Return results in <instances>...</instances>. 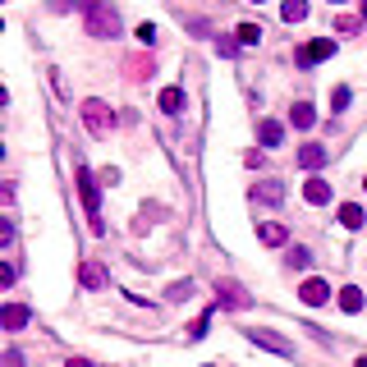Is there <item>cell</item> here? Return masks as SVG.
<instances>
[{"mask_svg": "<svg viewBox=\"0 0 367 367\" xmlns=\"http://www.w3.org/2000/svg\"><path fill=\"white\" fill-rule=\"evenodd\" d=\"M83 28L88 37H120V14L106 0H83Z\"/></svg>", "mask_w": 367, "mask_h": 367, "instance_id": "1", "label": "cell"}, {"mask_svg": "<svg viewBox=\"0 0 367 367\" xmlns=\"http://www.w3.org/2000/svg\"><path fill=\"white\" fill-rule=\"evenodd\" d=\"M78 115H83V129H88L92 138H106V134L115 129V111H111L101 97H88L83 106H78Z\"/></svg>", "mask_w": 367, "mask_h": 367, "instance_id": "2", "label": "cell"}, {"mask_svg": "<svg viewBox=\"0 0 367 367\" xmlns=\"http://www.w3.org/2000/svg\"><path fill=\"white\" fill-rule=\"evenodd\" d=\"M74 179H78V198H83V207H88L92 234H106V225H101V193H97V179H92V170H88V166H78Z\"/></svg>", "mask_w": 367, "mask_h": 367, "instance_id": "3", "label": "cell"}, {"mask_svg": "<svg viewBox=\"0 0 367 367\" xmlns=\"http://www.w3.org/2000/svg\"><path fill=\"white\" fill-rule=\"evenodd\" d=\"M331 56H335V42H331V37H317V42H308V46L294 51V65L312 69V65H322V60H331Z\"/></svg>", "mask_w": 367, "mask_h": 367, "instance_id": "4", "label": "cell"}, {"mask_svg": "<svg viewBox=\"0 0 367 367\" xmlns=\"http://www.w3.org/2000/svg\"><path fill=\"white\" fill-rule=\"evenodd\" d=\"M216 299H221V308H230V312H244L248 303V290L244 285H234V280H216Z\"/></svg>", "mask_w": 367, "mask_h": 367, "instance_id": "5", "label": "cell"}, {"mask_svg": "<svg viewBox=\"0 0 367 367\" xmlns=\"http://www.w3.org/2000/svg\"><path fill=\"white\" fill-rule=\"evenodd\" d=\"M248 340L262 345V349H271V354H280V358H294V345L285 340V335H276V331H248Z\"/></svg>", "mask_w": 367, "mask_h": 367, "instance_id": "6", "label": "cell"}, {"mask_svg": "<svg viewBox=\"0 0 367 367\" xmlns=\"http://www.w3.org/2000/svg\"><path fill=\"white\" fill-rule=\"evenodd\" d=\"M326 299H331V285H326V280L312 276V280H303V285H299V303H308V308H322Z\"/></svg>", "mask_w": 367, "mask_h": 367, "instance_id": "7", "label": "cell"}, {"mask_svg": "<svg viewBox=\"0 0 367 367\" xmlns=\"http://www.w3.org/2000/svg\"><path fill=\"white\" fill-rule=\"evenodd\" d=\"M28 317H33V312L23 308V303H5V312H0V326H5V331H23V326H28Z\"/></svg>", "mask_w": 367, "mask_h": 367, "instance_id": "8", "label": "cell"}, {"mask_svg": "<svg viewBox=\"0 0 367 367\" xmlns=\"http://www.w3.org/2000/svg\"><path fill=\"white\" fill-rule=\"evenodd\" d=\"M257 143H262V147H280V143H285V124H280V120H262V124H257Z\"/></svg>", "mask_w": 367, "mask_h": 367, "instance_id": "9", "label": "cell"}, {"mask_svg": "<svg viewBox=\"0 0 367 367\" xmlns=\"http://www.w3.org/2000/svg\"><path fill=\"white\" fill-rule=\"evenodd\" d=\"M299 166H303V170H322V166H326V147H322V143L299 147Z\"/></svg>", "mask_w": 367, "mask_h": 367, "instance_id": "10", "label": "cell"}, {"mask_svg": "<svg viewBox=\"0 0 367 367\" xmlns=\"http://www.w3.org/2000/svg\"><path fill=\"white\" fill-rule=\"evenodd\" d=\"M303 198H308L312 207H326V202H331V184H326V179H308V184H303Z\"/></svg>", "mask_w": 367, "mask_h": 367, "instance_id": "11", "label": "cell"}, {"mask_svg": "<svg viewBox=\"0 0 367 367\" xmlns=\"http://www.w3.org/2000/svg\"><path fill=\"white\" fill-rule=\"evenodd\" d=\"M257 239H262L267 248H280L285 239H290V230H285V225H276V221H267V225H257Z\"/></svg>", "mask_w": 367, "mask_h": 367, "instance_id": "12", "label": "cell"}, {"mask_svg": "<svg viewBox=\"0 0 367 367\" xmlns=\"http://www.w3.org/2000/svg\"><path fill=\"white\" fill-rule=\"evenodd\" d=\"M253 198L262 202V207H280V198H285V189H280L276 179H267V184H257V189H253Z\"/></svg>", "mask_w": 367, "mask_h": 367, "instance_id": "13", "label": "cell"}, {"mask_svg": "<svg viewBox=\"0 0 367 367\" xmlns=\"http://www.w3.org/2000/svg\"><path fill=\"white\" fill-rule=\"evenodd\" d=\"M78 280H83V290H101V285H106V271H101L97 262H83V267H78Z\"/></svg>", "mask_w": 367, "mask_h": 367, "instance_id": "14", "label": "cell"}, {"mask_svg": "<svg viewBox=\"0 0 367 367\" xmlns=\"http://www.w3.org/2000/svg\"><path fill=\"white\" fill-rule=\"evenodd\" d=\"M290 120H294V129H312V120H317L312 101H294V106H290Z\"/></svg>", "mask_w": 367, "mask_h": 367, "instance_id": "15", "label": "cell"}, {"mask_svg": "<svg viewBox=\"0 0 367 367\" xmlns=\"http://www.w3.org/2000/svg\"><path fill=\"white\" fill-rule=\"evenodd\" d=\"M363 221H367V212L358 202H345V207H340V225H345V230H363Z\"/></svg>", "mask_w": 367, "mask_h": 367, "instance_id": "16", "label": "cell"}, {"mask_svg": "<svg viewBox=\"0 0 367 367\" xmlns=\"http://www.w3.org/2000/svg\"><path fill=\"white\" fill-rule=\"evenodd\" d=\"M280 19L285 23H303L308 19V0H280Z\"/></svg>", "mask_w": 367, "mask_h": 367, "instance_id": "17", "label": "cell"}, {"mask_svg": "<svg viewBox=\"0 0 367 367\" xmlns=\"http://www.w3.org/2000/svg\"><path fill=\"white\" fill-rule=\"evenodd\" d=\"M340 312H363V290H358V285H345V290H340Z\"/></svg>", "mask_w": 367, "mask_h": 367, "instance_id": "18", "label": "cell"}, {"mask_svg": "<svg viewBox=\"0 0 367 367\" xmlns=\"http://www.w3.org/2000/svg\"><path fill=\"white\" fill-rule=\"evenodd\" d=\"M161 111H166V115L184 111V88H166V92H161Z\"/></svg>", "mask_w": 367, "mask_h": 367, "instance_id": "19", "label": "cell"}, {"mask_svg": "<svg viewBox=\"0 0 367 367\" xmlns=\"http://www.w3.org/2000/svg\"><path fill=\"white\" fill-rule=\"evenodd\" d=\"M234 37H239L244 46H257V42H262V28H257V23H239V33H234Z\"/></svg>", "mask_w": 367, "mask_h": 367, "instance_id": "20", "label": "cell"}, {"mask_svg": "<svg viewBox=\"0 0 367 367\" xmlns=\"http://www.w3.org/2000/svg\"><path fill=\"white\" fill-rule=\"evenodd\" d=\"M239 46H244L239 37H216V51H221L225 60H230V56H239Z\"/></svg>", "mask_w": 367, "mask_h": 367, "instance_id": "21", "label": "cell"}, {"mask_svg": "<svg viewBox=\"0 0 367 367\" xmlns=\"http://www.w3.org/2000/svg\"><path fill=\"white\" fill-rule=\"evenodd\" d=\"M335 28H340V37H354L358 33V19H354V14H340V19H335Z\"/></svg>", "mask_w": 367, "mask_h": 367, "instance_id": "22", "label": "cell"}, {"mask_svg": "<svg viewBox=\"0 0 367 367\" xmlns=\"http://www.w3.org/2000/svg\"><path fill=\"white\" fill-rule=\"evenodd\" d=\"M129 74H134V78H152L156 65H152V60H134V65H129Z\"/></svg>", "mask_w": 367, "mask_h": 367, "instance_id": "23", "label": "cell"}, {"mask_svg": "<svg viewBox=\"0 0 367 367\" xmlns=\"http://www.w3.org/2000/svg\"><path fill=\"white\" fill-rule=\"evenodd\" d=\"M207 326H212V312H202L198 322L189 326V335H193V340H202V335H207Z\"/></svg>", "mask_w": 367, "mask_h": 367, "instance_id": "24", "label": "cell"}, {"mask_svg": "<svg viewBox=\"0 0 367 367\" xmlns=\"http://www.w3.org/2000/svg\"><path fill=\"white\" fill-rule=\"evenodd\" d=\"M138 42H143V46L156 42V23H138Z\"/></svg>", "mask_w": 367, "mask_h": 367, "instance_id": "25", "label": "cell"}, {"mask_svg": "<svg viewBox=\"0 0 367 367\" xmlns=\"http://www.w3.org/2000/svg\"><path fill=\"white\" fill-rule=\"evenodd\" d=\"M345 106H349V88H335L331 92V111H345Z\"/></svg>", "mask_w": 367, "mask_h": 367, "instance_id": "26", "label": "cell"}, {"mask_svg": "<svg viewBox=\"0 0 367 367\" xmlns=\"http://www.w3.org/2000/svg\"><path fill=\"white\" fill-rule=\"evenodd\" d=\"M308 262H312L308 248H290V267H308Z\"/></svg>", "mask_w": 367, "mask_h": 367, "instance_id": "27", "label": "cell"}, {"mask_svg": "<svg viewBox=\"0 0 367 367\" xmlns=\"http://www.w3.org/2000/svg\"><path fill=\"white\" fill-rule=\"evenodd\" d=\"M0 367H23V354H19V349H5V363H0Z\"/></svg>", "mask_w": 367, "mask_h": 367, "instance_id": "28", "label": "cell"}, {"mask_svg": "<svg viewBox=\"0 0 367 367\" xmlns=\"http://www.w3.org/2000/svg\"><path fill=\"white\" fill-rule=\"evenodd\" d=\"M65 367H97V363H92V358H69Z\"/></svg>", "mask_w": 367, "mask_h": 367, "instance_id": "29", "label": "cell"}, {"mask_svg": "<svg viewBox=\"0 0 367 367\" xmlns=\"http://www.w3.org/2000/svg\"><path fill=\"white\" fill-rule=\"evenodd\" d=\"M354 367H367V358H358V363H354Z\"/></svg>", "mask_w": 367, "mask_h": 367, "instance_id": "30", "label": "cell"}, {"mask_svg": "<svg viewBox=\"0 0 367 367\" xmlns=\"http://www.w3.org/2000/svg\"><path fill=\"white\" fill-rule=\"evenodd\" d=\"M363 19H367V0H363Z\"/></svg>", "mask_w": 367, "mask_h": 367, "instance_id": "31", "label": "cell"}, {"mask_svg": "<svg viewBox=\"0 0 367 367\" xmlns=\"http://www.w3.org/2000/svg\"><path fill=\"white\" fill-rule=\"evenodd\" d=\"M331 5H345V0H331Z\"/></svg>", "mask_w": 367, "mask_h": 367, "instance_id": "32", "label": "cell"}, {"mask_svg": "<svg viewBox=\"0 0 367 367\" xmlns=\"http://www.w3.org/2000/svg\"><path fill=\"white\" fill-rule=\"evenodd\" d=\"M253 5H262V0H253Z\"/></svg>", "mask_w": 367, "mask_h": 367, "instance_id": "33", "label": "cell"}, {"mask_svg": "<svg viewBox=\"0 0 367 367\" xmlns=\"http://www.w3.org/2000/svg\"><path fill=\"white\" fill-rule=\"evenodd\" d=\"M363 189H367V179H363Z\"/></svg>", "mask_w": 367, "mask_h": 367, "instance_id": "34", "label": "cell"}]
</instances>
